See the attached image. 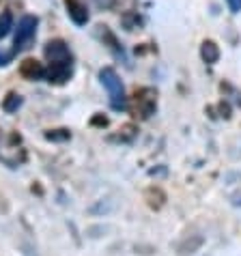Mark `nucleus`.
<instances>
[{"label": "nucleus", "instance_id": "nucleus-11", "mask_svg": "<svg viewBox=\"0 0 241 256\" xmlns=\"http://www.w3.org/2000/svg\"><path fill=\"white\" fill-rule=\"evenodd\" d=\"M13 28V13L11 11H2L0 13V39H4Z\"/></svg>", "mask_w": 241, "mask_h": 256}, {"label": "nucleus", "instance_id": "nucleus-4", "mask_svg": "<svg viewBox=\"0 0 241 256\" xmlns=\"http://www.w3.org/2000/svg\"><path fill=\"white\" fill-rule=\"evenodd\" d=\"M99 80H102V84L106 86V90H108V95H110L112 110H116V112L127 110L125 88H123V82H120V78H118L116 71L112 67H104L102 71H99Z\"/></svg>", "mask_w": 241, "mask_h": 256}, {"label": "nucleus", "instance_id": "nucleus-3", "mask_svg": "<svg viewBox=\"0 0 241 256\" xmlns=\"http://www.w3.org/2000/svg\"><path fill=\"white\" fill-rule=\"evenodd\" d=\"M127 108L140 120L151 118L155 114V110H158V93H155V88H151V86L136 88L134 95L130 97V102H127Z\"/></svg>", "mask_w": 241, "mask_h": 256}, {"label": "nucleus", "instance_id": "nucleus-5", "mask_svg": "<svg viewBox=\"0 0 241 256\" xmlns=\"http://www.w3.org/2000/svg\"><path fill=\"white\" fill-rule=\"evenodd\" d=\"M37 24L39 20L34 16H24L22 20L18 22V28H16V39H13V54H20L24 50L30 48V44L37 37Z\"/></svg>", "mask_w": 241, "mask_h": 256}, {"label": "nucleus", "instance_id": "nucleus-13", "mask_svg": "<svg viewBox=\"0 0 241 256\" xmlns=\"http://www.w3.org/2000/svg\"><path fill=\"white\" fill-rule=\"evenodd\" d=\"M123 24H125L127 30H134V28L140 24V18L136 16V13H125V16H123Z\"/></svg>", "mask_w": 241, "mask_h": 256}, {"label": "nucleus", "instance_id": "nucleus-1", "mask_svg": "<svg viewBox=\"0 0 241 256\" xmlns=\"http://www.w3.org/2000/svg\"><path fill=\"white\" fill-rule=\"evenodd\" d=\"M44 54L50 62V67H46V78L50 84H65L72 80L74 76V54L69 46L62 39H52L48 41L44 48Z\"/></svg>", "mask_w": 241, "mask_h": 256}, {"label": "nucleus", "instance_id": "nucleus-7", "mask_svg": "<svg viewBox=\"0 0 241 256\" xmlns=\"http://www.w3.org/2000/svg\"><path fill=\"white\" fill-rule=\"evenodd\" d=\"M20 76L26 80H44L46 78V65L39 62L37 58H26L20 65Z\"/></svg>", "mask_w": 241, "mask_h": 256}, {"label": "nucleus", "instance_id": "nucleus-18", "mask_svg": "<svg viewBox=\"0 0 241 256\" xmlns=\"http://www.w3.org/2000/svg\"><path fill=\"white\" fill-rule=\"evenodd\" d=\"M93 123H95V125H108V118H106V116H104V118L97 116V118H93Z\"/></svg>", "mask_w": 241, "mask_h": 256}, {"label": "nucleus", "instance_id": "nucleus-15", "mask_svg": "<svg viewBox=\"0 0 241 256\" xmlns=\"http://www.w3.org/2000/svg\"><path fill=\"white\" fill-rule=\"evenodd\" d=\"M13 56H16L13 52H2V50H0V67H6V65H9V62L13 60Z\"/></svg>", "mask_w": 241, "mask_h": 256}, {"label": "nucleus", "instance_id": "nucleus-17", "mask_svg": "<svg viewBox=\"0 0 241 256\" xmlns=\"http://www.w3.org/2000/svg\"><path fill=\"white\" fill-rule=\"evenodd\" d=\"M116 0H95L97 6H102V9H110V6H114Z\"/></svg>", "mask_w": 241, "mask_h": 256}, {"label": "nucleus", "instance_id": "nucleus-9", "mask_svg": "<svg viewBox=\"0 0 241 256\" xmlns=\"http://www.w3.org/2000/svg\"><path fill=\"white\" fill-rule=\"evenodd\" d=\"M200 56L204 62H209V65H214V62L220 60V48L214 44V41H204L202 48H200Z\"/></svg>", "mask_w": 241, "mask_h": 256}, {"label": "nucleus", "instance_id": "nucleus-10", "mask_svg": "<svg viewBox=\"0 0 241 256\" xmlns=\"http://www.w3.org/2000/svg\"><path fill=\"white\" fill-rule=\"evenodd\" d=\"M20 106H22V97H20L18 93H9V95L2 99V110H4V112H9V114L18 112Z\"/></svg>", "mask_w": 241, "mask_h": 256}, {"label": "nucleus", "instance_id": "nucleus-16", "mask_svg": "<svg viewBox=\"0 0 241 256\" xmlns=\"http://www.w3.org/2000/svg\"><path fill=\"white\" fill-rule=\"evenodd\" d=\"M226 2H228V9L232 13H239L241 11V0H226Z\"/></svg>", "mask_w": 241, "mask_h": 256}, {"label": "nucleus", "instance_id": "nucleus-6", "mask_svg": "<svg viewBox=\"0 0 241 256\" xmlns=\"http://www.w3.org/2000/svg\"><path fill=\"white\" fill-rule=\"evenodd\" d=\"M65 9L67 16L72 18V22L76 26H86L88 22V9L82 0H65Z\"/></svg>", "mask_w": 241, "mask_h": 256}, {"label": "nucleus", "instance_id": "nucleus-14", "mask_svg": "<svg viewBox=\"0 0 241 256\" xmlns=\"http://www.w3.org/2000/svg\"><path fill=\"white\" fill-rule=\"evenodd\" d=\"M134 136H136V127H134V125H125V127H123V132L118 134V138H114V140H120V142H130Z\"/></svg>", "mask_w": 241, "mask_h": 256}, {"label": "nucleus", "instance_id": "nucleus-8", "mask_svg": "<svg viewBox=\"0 0 241 256\" xmlns=\"http://www.w3.org/2000/svg\"><path fill=\"white\" fill-rule=\"evenodd\" d=\"M97 34L102 37V41L104 44H108V48L114 52L116 56H120V58H125V52H123V48L118 46V41H116V37L112 34L110 30H108V26H97Z\"/></svg>", "mask_w": 241, "mask_h": 256}, {"label": "nucleus", "instance_id": "nucleus-2", "mask_svg": "<svg viewBox=\"0 0 241 256\" xmlns=\"http://www.w3.org/2000/svg\"><path fill=\"white\" fill-rule=\"evenodd\" d=\"M28 160V151L18 132H4L0 127V162L9 168H20Z\"/></svg>", "mask_w": 241, "mask_h": 256}, {"label": "nucleus", "instance_id": "nucleus-12", "mask_svg": "<svg viewBox=\"0 0 241 256\" xmlns=\"http://www.w3.org/2000/svg\"><path fill=\"white\" fill-rule=\"evenodd\" d=\"M46 138L52 142H65L72 138V134H69V130H50V132H46Z\"/></svg>", "mask_w": 241, "mask_h": 256}]
</instances>
